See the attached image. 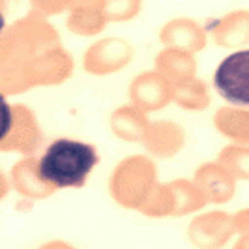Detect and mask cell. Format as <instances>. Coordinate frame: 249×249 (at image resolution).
I'll return each mask as SVG.
<instances>
[{
	"mask_svg": "<svg viewBox=\"0 0 249 249\" xmlns=\"http://www.w3.org/2000/svg\"><path fill=\"white\" fill-rule=\"evenodd\" d=\"M98 163V152L94 146L60 139L54 141L37 165V176L54 187H81L90 171Z\"/></svg>",
	"mask_w": 249,
	"mask_h": 249,
	"instance_id": "1",
	"label": "cell"
},
{
	"mask_svg": "<svg viewBox=\"0 0 249 249\" xmlns=\"http://www.w3.org/2000/svg\"><path fill=\"white\" fill-rule=\"evenodd\" d=\"M219 96L232 105H249V49L232 53L213 75Z\"/></svg>",
	"mask_w": 249,
	"mask_h": 249,
	"instance_id": "2",
	"label": "cell"
}]
</instances>
